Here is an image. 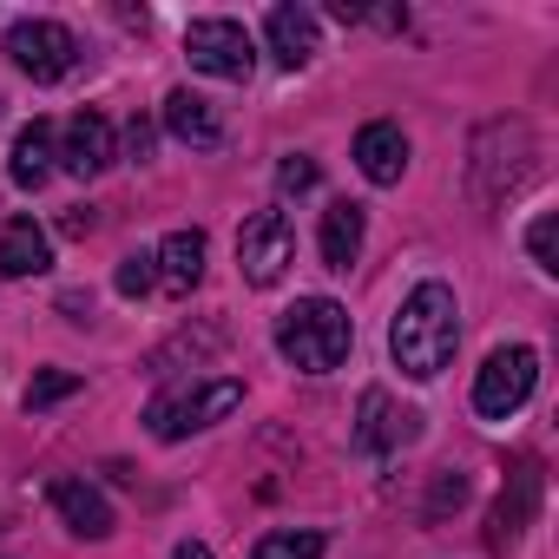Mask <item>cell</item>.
I'll return each instance as SVG.
<instances>
[{
    "label": "cell",
    "instance_id": "cell-12",
    "mask_svg": "<svg viewBox=\"0 0 559 559\" xmlns=\"http://www.w3.org/2000/svg\"><path fill=\"white\" fill-rule=\"evenodd\" d=\"M53 158H60L73 178H99V171L112 165V126H106V112H73Z\"/></svg>",
    "mask_w": 559,
    "mask_h": 559
},
{
    "label": "cell",
    "instance_id": "cell-18",
    "mask_svg": "<svg viewBox=\"0 0 559 559\" xmlns=\"http://www.w3.org/2000/svg\"><path fill=\"white\" fill-rule=\"evenodd\" d=\"M8 178H14L21 191H40V185L53 178V126H47V119H34V126H21V132H14Z\"/></svg>",
    "mask_w": 559,
    "mask_h": 559
},
{
    "label": "cell",
    "instance_id": "cell-23",
    "mask_svg": "<svg viewBox=\"0 0 559 559\" xmlns=\"http://www.w3.org/2000/svg\"><path fill=\"white\" fill-rule=\"evenodd\" d=\"M145 290H158V263H152V250H132L126 263H119V297H145Z\"/></svg>",
    "mask_w": 559,
    "mask_h": 559
},
{
    "label": "cell",
    "instance_id": "cell-5",
    "mask_svg": "<svg viewBox=\"0 0 559 559\" xmlns=\"http://www.w3.org/2000/svg\"><path fill=\"white\" fill-rule=\"evenodd\" d=\"M533 382H539V349H526V343L493 349L480 362V376H474V415H487V421L520 415L526 395H533Z\"/></svg>",
    "mask_w": 559,
    "mask_h": 559
},
{
    "label": "cell",
    "instance_id": "cell-13",
    "mask_svg": "<svg viewBox=\"0 0 559 559\" xmlns=\"http://www.w3.org/2000/svg\"><path fill=\"white\" fill-rule=\"evenodd\" d=\"M204 230H171L158 250H152V263H158V290L165 297H191L198 284H204Z\"/></svg>",
    "mask_w": 559,
    "mask_h": 559
},
{
    "label": "cell",
    "instance_id": "cell-21",
    "mask_svg": "<svg viewBox=\"0 0 559 559\" xmlns=\"http://www.w3.org/2000/svg\"><path fill=\"white\" fill-rule=\"evenodd\" d=\"M67 395H80V376H73V369H40V376L27 382V408H34V415L53 408V402H67Z\"/></svg>",
    "mask_w": 559,
    "mask_h": 559
},
{
    "label": "cell",
    "instance_id": "cell-16",
    "mask_svg": "<svg viewBox=\"0 0 559 559\" xmlns=\"http://www.w3.org/2000/svg\"><path fill=\"white\" fill-rule=\"evenodd\" d=\"M165 132H171L178 145H198V152H217V145H224V119H217V106L198 99L191 86H178V93L165 99Z\"/></svg>",
    "mask_w": 559,
    "mask_h": 559
},
{
    "label": "cell",
    "instance_id": "cell-28",
    "mask_svg": "<svg viewBox=\"0 0 559 559\" xmlns=\"http://www.w3.org/2000/svg\"><path fill=\"white\" fill-rule=\"evenodd\" d=\"M171 559H217V552L204 539H185V546H171Z\"/></svg>",
    "mask_w": 559,
    "mask_h": 559
},
{
    "label": "cell",
    "instance_id": "cell-7",
    "mask_svg": "<svg viewBox=\"0 0 559 559\" xmlns=\"http://www.w3.org/2000/svg\"><path fill=\"white\" fill-rule=\"evenodd\" d=\"M8 60H14L34 86H53V80L73 73L80 40H73L60 21H14V27H8Z\"/></svg>",
    "mask_w": 559,
    "mask_h": 559
},
{
    "label": "cell",
    "instance_id": "cell-26",
    "mask_svg": "<svg viewBox=\"0 0 559 559\" xmlns=\"http://www.w3.org/2000/svg\"><path fill=\"white\" fill-rule=\"evenodd\" d=\"M126 145H132V158H145V152H152V126H145V119H132V132H126Z\"/></svg>",
    "mask_w": 559,
    "mask_h": 559
},
{
    "label": "cell",
    "instance_id": "cell-22",
    "mask_svg": "<svg viewBox=\"0 0 559 559\" xmlns=\"http://www.w3.org/2000/svg\"><path fill=\"white\" fill-rule=\"evenodd\" d=\"M526 250H533V263H539L546 276H559V217H552V211H539V217H533Z\"/></svg>",
    "mask_w": 559,
    "mask_h": 559
},
{
    "label": "cell",
    "instance_id": "cell-4",
    "mask_svg": "<svg viewBox=\"0 0 559 559\" xmlns=\"http://www.w3.org/2000/svg\"><path fill=\"white\" fill-rule=\"evenodd\" d=\"M237 408H243V382H237V376L185 382V389H165V395L145 408V428H152V441H185V435H198V428L237 415Z\"/></svg>",
    "mask_w": 559,
    "mask_h": 559
},
{
    "label": "cell",
    "instance_id": "cell-15",
    "mask_svg": "<svg viewBox=\"0 0 559 559\" xmlns=\"http://www.w3.org/2000/svg\"><path fill=\"white\" fill-rule=\"evenodd\" d=\"M356 165H362L369 185H402V171H408V139H402V126L369 119V126L356 132Z\"/></svg>",
    "mask_w": 559,
    "mask_h": 559
},
{
    "label": "cell",
    "instance_id": "cell-27",
    "mask_svg": "<svg viewBox=\"0 0 559 559\" xmlns=\"http://www.w3.org/2000/svg\"><path fill=\"white\" fill-rule=\"evenodd\" d=\"M60 310H67L73 323H86V317H93V297H80V290H73V297H60Z\"/></svg>",
    "mask_w": 559,
    "mask_h": 559
},
{
    "label": "cell",
    "instance_id": "cell-17",
    "mask_svg": "<svg viewBox=\"0 0 559 559\" xmlns=\"http://www.w3.org/2000/svg\"><path fill=\"white\" fill-rule=\"evenodd\" d=\"M53 270V237L34 217H14L0 230V276H47Z\"/></svg>",
    "mask_w": 559,
    "mask_h": 559
},
{
    "label": "cell",
    "instance_id": "cell-19",
    "mask_svg": "<svg viewBox=\"0 0 559 559\" xmlns=\"http://www.w3.org/2000/svg\"><path fill=\"white\" fill-rule=\"evenodd\" d=\"M362 230H369V211H362L356 198H336V204L323 211V263H330V270H349V263L362 257Z\"/></svg>",
    "mask_w": 559,
    "mask_h": 559
},
{
    "label": "cell",
    "instance_id": "cell-20",
    "mask_svg": "<svg viewBox=\"0 0 559 559\" xmlns=\"http://www.w3.org/2000/svg\"><path fill=\"white\" fill-rule=\"evenodd\" d=\"M323 533L317 526H284V533H263L257 546H250V559H323Z\"/></svg>",
    "mask_w": 559,
    "mask_h": 559
},
{
    "label": "cell",
    "instance_id": "cell-9",
    "mask_svg": "<svg viewBox=\"0 0 559 559\" xmlns=\"http://www.w3.org/2000/svg\"><path fill=\"white\" fill-rule=\"evenodd\" d=\"M539 487H546L539 461L520 454L513 474H507V487H500V500H493V513H487V552H513V546H520V533H526L533 513H539Z\"/></svg>",
    "mask_w": 559,
    "mask_h": 559
},
{
    "label": "cell",
    "instance_id": "cell-6",
    "mask_svg": "<svg viewBox=\"0 0 559 559\" xmlns=\"http://www.w3.org/2000/svg\"><path fill=\"white\" fill-rule=\"evenodd\" d=\"M290 257H297V230H290L284 211H250V217H243V230H237V270H243L250 290L284 284Z\"/></svg>",
    "mask_w": 559,
    "mask_h": 559
},
{
    "label": "cell",
    "instance_id": "cell-24",
    "mask_svg": "<svg viewBox=\"0 0 559 559\" xmlns=\"http://www.w3.org/2000/svg\"><path fill=\"white\" fill-rule=\"evenodd\" d=\"M276 191H284V198L317 191V158H310V152H290L284 165H276Z\"/></svg>",
    "mask_w": 559,
    "mask_h": 559
},
{
    "label": "cell",
    "instance_id": "cell-1",
    "mask_svg": "<svg viewBox=\"0 0 559 559\" xmlns=\"http://www.w3.org/2000/svg\"><path fill=\"white\" fill-rule=\"evenodd\" d=\"M454 343H461V304L448 284H415L389 323V356L408 382H435L448 362H454Z\"/></svg>",
    "mask_w": 559,
    "mask_h": 559
},
{
    "label": "cell",
    "instance_id": "cell-11",
    "mask_svg": "<svg viewBox=\"0 0 559 559\" xmlns=\"http://www.w3.org/2000/svg\"><path fill=\"white\" fill-rule=\"evenodd\" d=\"M47 500L67 520V533H80V539H112V526H119L112 507H106V493L93 480H80V474H53L47 480Z\"/></svg>",
    "mask_w": 559,
    "mask_h": 559
},
{
    "label": "cell",
    "instance_id": "cell-25",
    "mask_svg": "<svg viewBox=\"0 0 559 559\" xmlns=\"http://www.w3.org/2000/svg\"><path fill=\"white\" fill-rule=\"evenodd\" d=\"M93 224H99V217H93V211H86V204H73V211H67V217H60V230H67V237H86V230H93Z\"/></svg>",
    "mask_w": 559,
    "mask_h": 559
},
{
    "label": "cell",
    "instance_id": "cell-2",
    "mask_svg": "<svg viewBox=\"0 0 559 559\" xmlns=\"http://www.w3.org/2000/svg\"><path fill=\"white\" fill-rule=\"evenodd\" d=\"M349 343H356V323H349V310L330 304V297H297L284 317H276V349H284V362L304 369V376L343 369Z\"/></svg>",
    "mask_w": 559,
    "mask_h": 559
},
{
    "label": "cell",
    "instance_id": "cell-10",
    "mask_svg": "<svg viewBox=\"0 0 559 559\" xmlns=\"http://www.w3.org/2000/svg\"><path fill=\"white\" fill-rule=\"evenodd\" d=\"M421 435V415L402 408L389 389H362V408H356V448L362 454H395Z\"/></svg>",
    "mask_w": 559,
    "mask_h": 559
},
{
    "label": "cell",
    "instance_id": "cell-14",
    "mask_svg": "<svg viewBox=\"0 0 559 559\" xmlns=\"http://www.w3.org/2000/svg\"><path fill=\"white\" fill-rule=\"evenodd\" d=\"M263 34H270L276 67H290V73H304V67L323 53V40H317V14H310V8H270Z\"/></svg>",
    "mask_w": 559,
    "mask_h": 559
},
{
    "label": "cell",
    "instance_id": "cell-3",
    "mask_svg": "<svg viewBox=\"0 0 559 559\" xmlns=\"http://www.w3.org/2000/svg\"><path fill=\"white\" fill-rule=\"evenodd\" d=\"M533 171V132L526 119H487L474 132V165H467V185L480 204H507Z\"/></svg>",
    "mask_w": 559,
    "mask_h": 559
},
{
    "label": "cell",
    "instance_id": "cell-8",
    "mask_svg": "<svg viewBox=\"0 0 559 559\" xmlns=\"http://www.w3.org/2000/svg\"><path fill=\"white\" fill-rule=\"evenodd\" d=\"M185 60L198 73H211V80H250L257 47H250V34L237 21H191L185 27Z\"/></svg>",
    "mask_w": 559,
    "mask_h": 559
}]
</instances>
